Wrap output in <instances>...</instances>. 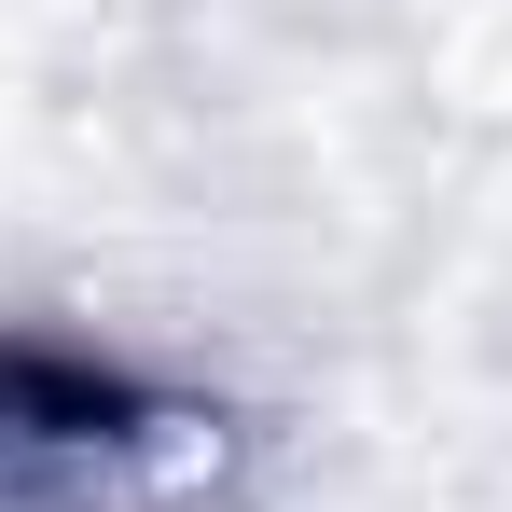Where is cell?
<instances>
[{"label": "cell", "instance_id": "cell-1", "mask_svg": "<svg viewBox=\"0 0 512 512\" xmlns=\"http://www.w3.org/2000/svg\"><path fill=\"white\" fill-rule=\"evenodd\" d=\"M0 512H208L194 429L111 402H0Z\"/></svg>", "mask_w": 512, "mask_h": 512}]
</instances>
